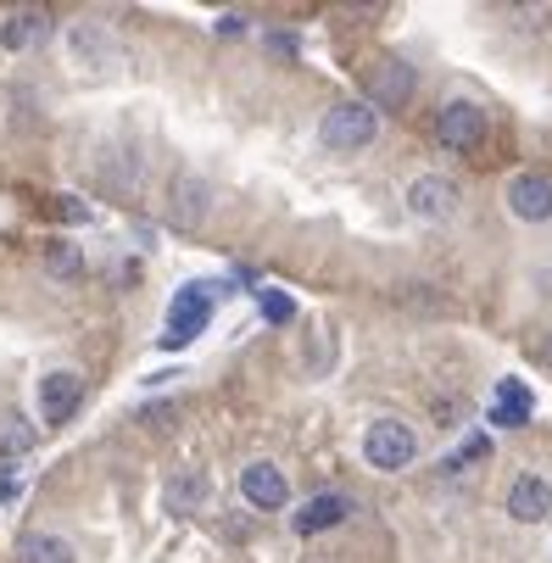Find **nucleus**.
Returning <instances> with one entry per match:
<instances>
[{"label":"nucleus","instance_id":"2eb2a0df","mask_svg":"<svg viewBox=\"0 0 552 563\" xmlns=\"http://www.w3.org/2000/svg\"><path fill=\"white\" fill-rule=\"evenodd\" d=\"M18 558H23V563H73V541L45 536V530H29V536L18 541Z\"/></svg>","mask_w":552,"mask_h":563},{"label":"nucleus","instance_id":"6ab92c4d","mask_svg":"<svg viewBox=\"0 0 552 563\" xmlns=\"http://www.w3.org/2000/svg\"><path fill=\"white\" fill-rule=\"evenodd\" d=\"M263 318H268V324H290V318H296L290 296H279V290H263Z\"/></svg>","mask_w":552,"mask_h":563},{"label":"nucleus","instance_id":"423d86ee","mask_svg":"<svg viewBox=\"0 0 552 563\" xmlns=\"http://www.w3.org/2000/svg\"><path fill=\"white\" fill-rule=\"evenodd\" d=\"M85 401V374L73 368H56V374H40V419L45 424H67Z\"/></svg>","mask_w":552,"mask_h":563},{"label":"nucleus","instance_id":"9b49d317","mask_svg":"<svg viewBox=\"0 0 552 563\" xmlns=\"http://www.w3.org/2000/svg\"><path fill=\"white\" fill-rule=\"evenodd\" d=\"M452 207H457V185H452V179L419 174V179L408 185V212H413V218H446Z\"/></svg>","mask_w":552,"mask_h":563},{"label":"nucleus","instance_id":"1a4fd4ad","mask_svg":"<svg viewBox=\"0 0 552 563\" xmlns=\"http://www.w3.org/2000/svg\"><path fill=\"white\" fill-rule=\"evenodd\" d=\"M552 514V486L541 474H519L514 486H508V519H519V525H541Z\"/></svg>","mask_w":552,"mask_h":563},{"label":"nucleus","instance_id":"dca6fc26","mask_svg":"<svg viewBox=\"0 0 552 563\" xmlns=\"http://www.w3.org/2000/svg\"><path fill=\"white\" fill-rule=\"evenodd\" d=\"M45 268H51V279H78V274H85V252H78L73 240H51V246H45Z\"/></svg>","mask_w":552,"mask_h":563},{"label":"nucleus","instance_id":"4468645a","mask_svg":"<svg viewBox=\"0 0 552 563\" xmlns=\"http://www.w3.org/2000/svg\"><path fill=\"white\" fill-rule=\"evenodd\" d=\"M45 29H51V18L40 7H23V12H12L7 23H0V45H7V51H29L34 40H45Z\"/></svg>","mask_w":552,"mask_h":563},{"label":"nucleus","instance_id":"f3484780","mask_svg":"<svg viewBox=\"0 0 552 563\" xmlns=\"http://www.w3.org/2000/svg\"><path fill=\"white\" fill-rule=\"evenodd\" d=\"M23 452H34V424L7 419L0 424V457H23Z\"/></svg>","mask_w":552,"mask_h":563},{"label":"nucleus","instance_id":"20e7f679","mask_svg":"<svg viewBox=\"0 0 552 563\" xmlns=\"http://www.w3.org/2000/svg\"><path fill=\"white\" fill-rule=\"evenodd\" d=\"M374 129H379V112H374V107H363V101H341V107L324 112L319 140H324L330 151H363V145L374 140Z\"/></svg>","mask_w":552,"mask_h":563},{"label":"nucleus","instance_id":"9d476101","mask_svg":"<svg viewBox=\"0 0 552 563\" xmlns=\"http://www.w3.org/2000/svg\"><path fill=\"white\" fill-rule=\"evenodd\" d=\"M207 212H212V190H207V179L179 174V179H174V190H168V218H174L179 229H196Z\"/></svg>","mask_w":552,"mask_h":563},{"label":"nucleus","instance_id":"39448f33","mask_svg":"<svg viewBox=\"0 0 552 563\" xmlns=\"http://www.w3.org/2000/svg\"><path fill=\"white\" fill-rule=\"evenodd\" d=\"M368 96H374V107H385V112H402V107L419 96V73H413V62H402V56L374 62V67H368Z\"/></svg>","mask_w":552,"mask_h":563},{"label":"nucleus","instance_id":"a211bd4d","mask_svg":"<svg viewBox=\"0 0 552 563\" xmlns=\"http://www.w3.org/2000/svg\"><path fill=\"white\" fill-rule=\"evenodd\" d=\"M201 492H207V486H201L196 474H179L174 486H168V508H190V503H201Z\"/></svg>","mask_w":552,"mask_h":563},{"label":"nucleus","instance_id":"ddd939ff","mask_svg":"<svg viewBox=\"0 0 552 563\" xmlns=\"http://www.w3.org/2000/svg\"><path fill=\"white\" fill-rule=\"evenodd\" d=\"M352 514V497H341V492H319L301 514H296V530L301 536H319V530H330V525H341Z\"/></svg>","mask_w":552,"mask_h":563},{"label":"nucleus","instance_id":"0eeeda50","mask_svg":"<svg viewBox=\"0 0 552 563\" xmlns=\"http://www.w3.org/2000/svg\"><path fill=\"white\" fill-rule=\"evenodd\" d=\"M241 497L263 514H279L290 503V486H285V468L279 463H246L241 468Z\"/></svg>","mask_w":552,"mask_h":563},{"label":"nucleus","instance_id":"f257e3e1","mask_svg":"<svg viewBox=\"0 0 552 563\" xmlns=\"http://www.w3.org/2000/svg\"><path fill=\"white\" fill-rule=\"evenodd\" d=\"M212 307H218V285H185L174 301H168V330H163V346H190L207 324H212Z\"/></svg>","mask_w":552,"mask_h":563},{"label":"nucleus","instance_id":"412c9836","mask_svg":"<svg viewBox=\"0 0 552 563\" xmlns=\"http://www.w3.org/2000/svg\"><path fill=\"white\" fill-rule=\"evenodd\" d=\"M0 497H18V479L7 474V479H0Z\"/></svg>","mask_w":552,"mask_h":563},{"label":"nucleus","instance_id":"f03ea898","mask_svg":"<svg viewBox=\"0 0 552 563\" xmlns=\"http://www.w3.org/2000/svg\"><path fill=\"white\" fill-rule=\"evenodd\" d=\"M363 457H368L379 474H402V468L419 457V435H413L402 419H374L368 435H363Z\"/></svg>","mask_w":552,"mask_h":563},{"label":"nucleus","instance_id":"7ed1b4c3","mask_svg":"<svg viewBox=\"0 0 552 563\" xmlns=\"http://www.w3.org/2000/svg\"><path fill=\"white\" fill-rule=\"evenodd\" d=\"M435 140H441V151H481V140H486V107L481 101H468V96H452L441 112H435Z\"/></svg>","mask_w":552,"mask_h":563},{"label":"nucleus","instance_id":"aec40b11","mask_svg":"<svg viewBox=\"0 0 552 563\" xmlns=\"http://www.w3.org/2000/svg\"><path fill=\"white\" fill-rule=\"evenodd\" d=\"M62 218H73V223H85V218H90V207H78V201H62Z\"/></svg>","mask_w":552,"mask_h":563},{"label":"nucleus","instance_id":"4be33fe9","mask_svg":"<svg viewBox=\"0 0 552 563\" xmlns=\"http://www.w3.org/2000/svg\"><path fill=\"white\" fill-rule=\"evenodd\" d=\"M536 352H541V357H547V363H552V335H547V341H541V346H536Z\"/></svg>","mask_w":552,"mask_h":563},{"label":"nucleus","instance_id":"6e6552de","mask_svg":"<svg viewBox=\"0 0 552 563\" xmlns=\"http://www.w3.org/2000/svg\"><path fill=\"white\" fill-rule=\"evenodd\" d=\"M508 212L525 223H547L552 218V179L547 174H514L508 179Z\"/></svg>","mask_w":552,"mask_h":563},{"label":"nucleus","instance_id":"f8f14e48","mask_svg":"<svg viewBox=\"0 0 552 563\" xmlns=\"http://www.w3.org/2000/svg\"><path fill=\"white\" fill-rule=\"evenodd\" d=\"M536 413V396L525 379H503L497 385V408H492V424H508V430H525Z\"/></svg>","mask_w":552,"mask_h":563}]
</instances>
